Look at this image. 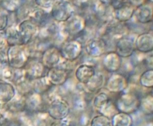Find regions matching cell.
Wrapping results in <instances>:
<instances>
[{"label":"cell","mask_w":153,"mask_h":126,"mask_svg":"<svg viewBox=\"0 0 153 126\" xmlns=\"http://www.w3.org/2000/svg\"><path fill=\"white\" fill-rule=\"evenodd\" d=\"M111 126H133V119L130 114L118 112L111 118Z\"/></svg>","instance_id":"obj_23"},{"label":"cell","mask_w":153,"mask_h":126,"mask_svg":"<svg viewBox=\"0 0 153 126\" xmlns=\"http://www.w3.org/2000/svg\"><path fill=\"white\" fill-rule=\"evenodd\" d=\"M105 84L104 75L101 72H96L91 79L84 85L88 92L96 94L100 91Z\"/></svg>","instance_id":"obj_20"},{"label":"cell","mask_w":153,"mask_h":126,"mask_svg":"<svg viewBox=\"0 0 153 126\" xmlns=\"http://www.w3.org/2000/svg\"><path fill=\"white\" fill-rule=\"evenodd\" d=\"M10 24V14L0 7V32H4Z\"/></svg>","instance_id":"obj_31"},{"label":"cell","mask_w":153,"mask_h":126,"mask_svg":"<svg viewBox=\"0 0 153 126\" xmlns=\"http://www.w3.org/2000/svg\"><path fill=\"white\" fill-rule=\"evenodd\" d=\"M32 91L38 94H42L47 91L53 85L50 83L46 76L32 81Z\"/></svg>","instance_id":"obj_24"},{"label":"cell","mask_w":153,"mask_h":126,"mask_svg":"<svg viewBox=\"0 0 153 126\" xmlns=\"http://www.w3.org/2000/svg\"><path fill=\"white\" fill-rule=\"evenodd\" d=\"M3 1H4V0H0V4L2 3V2Z\"/></svg>","instance_id":"obj_36"},{"label":"cell","mask_w":153,"mask_h":126,"mask_svg":"<svg viewBox=\"0 0 153 126\" xmlns=\"http://www.w3.org/2000/svg\"><path fill=\"white\" fill-rule=\"evenodd\" d=\"M46 69L41 60L36 59H29L23 69L25 77L30 81L45 76L47 73Z\"/></svg>","instance_id":"obj_9"},{"label":"cell","mask_w":153,"mask_h":126,"mask_svg":"<svg viewBox=\"0 0 153 126\" xmlns=\"http://www.w3.org/2000/svg\"><path fill=\"white\" fill-rule=\"evenodd\" d=\"M61 55L59 49L56 46L47 47L42 53L41 62L47 69L57 66L61 63Z\"/></svg>","instance_id":"obj_12"},{"label":"cell","mask_w":153,"mask_h":126,"mask_svg":"<svg viewBox=\"0 0 153 126\" xmlns=\"http://www.w3.org/2000/svg\"><path fill=\"white\" fill-rule=\"evenodd\" d=\"M45 76L53 86L63 85L69 77V69L60 63L56 67L48 69Z\"/></svg>","instance_id":"obj_10"},{"label":"cell","mask_w":153,"mask_h":126,"mask_svg":"<svg viewBox=\"0 0 153 126\" xmlns=\"http://www.w3.org/2000/svg\"><path fill=\"white\" fill-rule=\"evenodd\" d=\"M6 123V118L4 114L0 112V126H3Z\"/></svg>","instance_id":"obj_35"},{"label":"cell","mask_w":153,"mask_h":126,"mask_svg":"<svg viewBox=\"0 0 153 126\" xmlns=\"http://www.w3.org/2000/svg\"><path fill=\"white\" fill-rule=\"evenodd\" d=\"M16 73V69L11 67L7 63L1 64L0 79L3 81L13 83Z\"/></svg>","instance_id":"obj_26"},{"label":"cell","mask_w":153,"mask_h":126,"mask_svg":"<svg viewBox=\"0 0 153 126\" xmlns=\"http://www.w3.org/2000/svg\"><path fill=\"white\" fill-rule=\"evenodd\" d=\"M85 53L90 57L98 58L106 53L107 43L101 37H93L87 39L83 47Z\"/></svg>","instance_id":"obj_6"},{"label":"cell","mask_w":153,"mask_h":126,"mask_svg":"<svg viewBox=\"0 0 153 126\" xmlns=\"http://www.w3.org/2000/svg\"><path fill=\"white\" fill-rule=\"evenodd\" d=\"M153 100H152V96H148L146 97L143 98L142 100H140V105L142 107L143 111H144L147 114L152 113L153 110Z\"/></svg>","instance_id":"obj_30"},{"label":"cell","mask_w":153,"mask_h":126,"mask_svg":"<svg viewBox=\"0 0 153 126\" xmlns=\"http://www.w3.org/2000/svg\"><path fill=\"white\" fill-rule=\"evenodd\" d=\"M6 50L7 49L0 50V64H2L7 63Z\"/></svg>","instance_id":"obj_34"},{"label":"cell","mask_w":153,"mask_h":126,"mask_svg":"<svg viewBox=\"0 0 153 126\" xmlns=\"http://www.w3.org/2000/svg\"><path fill=\"white\" fill-rule=\"evenodd\" d=\"M17 29L21 35L24 45L31 42L38 35L39 27L30 19L23 20L17 24Z\"/></svg>","instance_id":"obj_8"},{"label":"cell","mask_w":153,"mask_h":126,"mask_svg":"<svg viewBox=\"0 0 153 126\" xmlns=\"http://www.w3.org/2000/svg\"><path fill=\"white\" fill-rule=\"evenodd\" d=\"M8 45L4 32H0V50L7 49Z\"/></svg>","instance_id":"obj_32"},{"label":"cell","mask_w":153,"mask_h":126,"mask_svg":"<svg viewBox=\"0 0 153 126\" xmlns=\"http://www.w3.org/2000/svg\"><path fill=\"white\" fill-rule=\"evenodd\" d=\"M82 50L81 42L76 39L66 41L59 49L62 58L69 62L77 60L81 55Z\"/></svg>","instance_id":"obj_4"},{"label":"cell","mask_w":153,"mask_h":126,"mask_svg":"<svg viewBox=\"0 0 153 126\" xmlns=\"http://www.w3.org/2000/svg\"><path fill=\"white\" fill-rule=\"evenodd\" d=\"M139 84L146 88H152L153 87V70L152 68L143 72L139 78Z\"/></svg>","instance_id":"obj_27"},{"label":"cell","mask_w":153,"mask_h":126,"mask_svg":"<svg viewBox=\"0 0 153 126\" xmlns=\"http://www.w3.org/2000/svg\"><path fill=\"white\" fill-rule=\"evenodd\" d=\"M134 10L130 6H123L117 8L113 13L114 19L117 21L127 23L133 17Z\"/></svg>","instance_id":"obj_21"},{"label":"cell","mask_w":153,"mask_h":126,"mask_svg":"<svg viewBox=\"0 0 153 126\" xmlns=\"http://www.w3.org/2000/svg\"><path fill=\"white\" fill-rule=\"evenodd\" d=\"M135 50L142 53H151L153 50V35L151 32L140 33L134 41Z\"/></svg>","instance_id":"obj_15"},{"label":"cell","mask_w":153,"mask_h":126,"mask_svg":"<svg viewBox=\"0 0 153 126\" xmlns=\"http://www.w3.org/2000/svg\"><path fill=\"white\" fill-rule=\"evenodd\" d=\"M106 89L112 93H120L128 87L126 77L121 73H114L105 82Z\"/></svg>","instance_id":"obj_13"},{"label":"cell","mask_w":153,"mask_h":126,"mask_svg":"<svg viewBox=\"0 0 153 126\" xmlns=\"http://www.w3.org/2000/svg\"><path fill=\"white\" fill-rule=\"evenodd\" d=\"M50 126H70L69 123L66 119L62 120H56L51 123Z\"/></svg>","instance_id":"obj_33"},{"label":"cell","mask_w":153,"mask_h":126,"mask_svg":"<svg viewBox=\"0 0 153 126\" xmlns=\"http://www.w3.org/2000/svg\"><path fill=\"white\" fill-rule=\"evenodd\" d=\"M90 126H111L110 118L101 114L96 115L91 119Z\"/></svg>","instance_id":"obj_29"},{"label":"cell","mask_w":153,"mask_h":126,"mask_svg":"<svg viewBox=\"0 0 153 126\" xmlns=\"http://www.w3.org/2000/svg\"><path fill=\"white\" fill-rule=\"evenodd\" d=\"M6 53L7 63L15 69H23L29 59L25 45L8 46Z\"/></svg>","instance_id":"obj_1"},{"label":"cell","mask_w":153,"mask_h":126,"mask_svg":"<svg viewBox=\"0 0 153 126\" xmlns=\"http://www.w3.org/2000/svg\"><path fill=\"white\" fill-rule=\"evenodd\" d=\"M22 5V0H4L0 4V7L9 14L14 13Z\"/></svg>","instance_id":"obj_28"},{"label":"cell","mask_w":153,"mask_h":126,"mask_svg":"<svg viewBox=\"0 0 153 126\" xmlns=\"http://www.w3.org/2000/svg\"><path fill=\"white\" fill-rule=\"evenodd\" d=\"M93 105L101 115L108 117L112 116L110 112H113L114 109H116L115 104H113L108 94L105 92L99 91L96 93L93 100Z\"/></svg>","instance_id":"obj_7"},{"label":"cell","mask_w":153,"mask_h":126,"mask_svg":"<svg viewBox=\"0 0 153 126\" xmlns=\"http://www.w3.org/2000/svg\"><path fill=\"white\" fill-rule=\"evenodd\" d=\"M95 67L90 64L82 63L78 65L75 70L76 79L81 84L85 85L96 74Z\"/></svg>","instance_id":"obj_17"},{"label":"cell","mask_w":153,"mask_h":126,"mask_svg":"<svg viewBox=\"0 0 153 126\" xmlns=\"http://www.w3.org/2000/svg\"><path fill=\"white\" fill-rule=\"evenodd\" d=\"M16 90L11 82L0 81V103L6 105L16 96Z\"/></svg>","instance_id":"obj_19"},{"label":"cell","mask_w":153,"mask_h":126,"mask_svg":"<svg viewBox=\"0 0 153 126\" xmlns=\"http://www.w3.org/2000/svg\"><path fill=\"white\" fill-rule=\"evenodd\" d=\"M47 111L53 119L62 120L66 119L70 113L71 107L67 100L61 97H55L48 103Z\"/></svg>","instance_id":"obj_2"},{"label":"cell","mask_w":153,"mask_h":126,"mask_svg":"<svg viewBox=\"0 0 153 126\" xmlns=\"http://www.w3.org/2000/svg\"><path fill=\"white\" fill-rule=\"evenodd\" d=\"M102 60L104 69L110 73L118 72L122 66V58L115 51L106 53Z\"/></svg>","instance_id":"obj_16"},{"label":"cell","mask_w":153,"mask_h":126,"mask_svg":"<svg viewBox=\"0 0 153 126\" xmlns=\"http://www.w3.org/2000/svg\"><path fill=\"white\" fill-rule=\"evenodd\" d=\"M67 3H57L52 8L50 14L52 20L57 23L62 24L68 20L73 15L74 10Z\"/></svg>","instance_id":"obj_11"},{"label":"cell","mask_w":153,"mask_h":126,"mask_svg":"<svg viewBox=\"0 0 153 126\" xmlns=\"http://www.w3.org/2000/svg\"><path fill=\"white\" fill-rule=\"evenodd\" d=\"M4 108L11 112H19L24 110L26 108L25 97L20 95V97H17L16 96L11 101L5 105Z\"/></svg>","instance_id":"obj_25"},{"label":"cell","mask_w":153,"mask_h":126,"mask_svg":"<svg viewBox=\"0 0 153 126\" xmlns=\"http://www.w3.org/2000/svg\"><path fill=\"white\" fill-rule=\"evenodd\" d=\"M115 105L118 112L130 114L140 107V99L134 93H126L118 97Z\"/></svg>","instance_id":"obj_3"},{"label":"cell","mask_w":153,"mask_h":126,"mask_svg":"<svg viewBox=\"0 0 153 126\" xmlns=\"http://www.w3.org/2000/svg\"><path fill=\"white\" fill-rule=\"evenodd\" d=\"M134 41L126 36H123L116 41L115 51L121 58L131 57L135 51Z\"/></svg>","instance_id":"obj_14"},{"label":"cell","mask_w":153,"mask_h":126,"mask_svg":"<svg viewBox=\"0 0 153 126\" xmlns=\"http://www.w3.org/2000/svg\"><path fill=\"white\" fill-rule=\"evenodd\" d=\"M133 17L138 24H148L152 23V10L146 7H140L134 10Z\"/></svg>","instance_id":"obj_22"},{"label":"cell","mask_w":153,"mask_h":126,"mask_svg":"<svg viewBox=\"0 0 153 126\" xmlns=\"http://www.w3.org/2000/svg\"><path fill=\"white\" fill-rule=\"evenodd\" d=\"M62 31L69 36L81 35L86 30V21L81 15H73L68 20L62 23Z\"/></svg>","instance_id":"obj_5"},{"label":"cell","mask_w":153,"mask_h":126,"mask_svg":"<svg viewBox=\"0 0 153 126\" xmlns=\"http://www.w3.org/2000/svg\"><path fill=\"white\" fill-rule=\"evenodd\" d=\"M16 23H11L8 25L4 31L8 46L24 45L21 35L17 29Z\"/></svg>","instance_id":"obj_18"}]
</instances>
